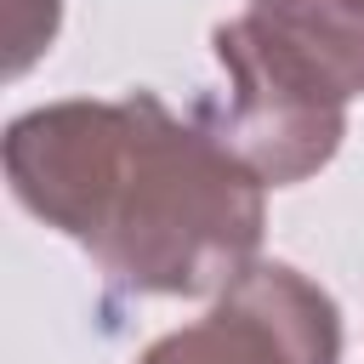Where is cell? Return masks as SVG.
I'll return each instance as SVG.
<instances>
[{
    "instance_id": "5b68a950",
    "label": "cell",
    "mask_w": 364,
    "mask_h": 364,
    "mask_svg": "<svg viewBox=\"0 0 364 364\" xmlns=\"http://www.w3.org/2000/svg\"><path fill=\"white\" fill-rule=\"evenodd\" d=\"M347 6H358V11H364V0H347Z\"/></svg>"
},
{
    "instance_id": "7a4b0ae2",
    "label": "cell",
    "mask_w": 364,
    "mask_h": 364,
    "mask_svg": "<svg viewBox=\"0 0 364 364\" xmlns=\"http://www.w3.org/2000/svg\"><path fill=\"white\" fill-rule=\"evenodd\" d=\"M228 97L193 119L262 182L318 176L347 136V102L364 97V11L347 0H245L210 28Z\"/></svg>"
},
{
    "instance_id": "3957f363",
    "label": "cell",
    "mask_w": 364,
    "mask_h": 364,
    "mask_svg": "<svg viewBox=\"0 0 364 364\" xmlns=\"http://www.w3.org/2000/svg\"><path fill=\"white\" fill-rule=\"evenodd\" d=\"M131 364H341V307L301 267L250 262L193 324L154 336Z\"/></svg>"
},
{
    "instance_id": "277c9868",
    "label": "cell",
    "mask_w": 364,
    "mask_h": 364,
    "mask_svg": "<svg viewBox=\"0 0 364 364\" xmlns=\"http://www.w3.org/2000/svg\"><path fill=\"white\" fill-rule=\"evenodd\" d=\"M57 23H63V0H6V74H23L40 51H51L57 40Z\"/></svg>"
},
{
    "instance_id": "6da1fadb",
    "label": "cell",
    "mask_w": 364,
    "mask_h": 364,
    "mask_svg": "<svg viewBox=\"0 0 364 364\" xmlns=\"http://www.w3.org/2000/svg\"><path fill=\"white\" fill-rule=\"evenodd\" d=\"M11 199L136 296H222L262 262L267 188L154 91L63 97L0 136Z\"/></svg>"
}]
</instances>
